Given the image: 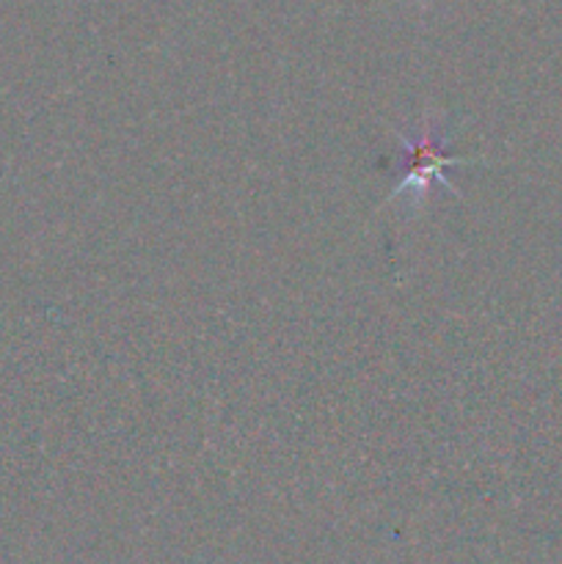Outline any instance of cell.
I'll list each match as a JSON object with an SVG mask.
<instances>
[{"label": "cell", "instance_id": "6da1fadb", "mask_svg": "<svg viewBox=\"0 0 562 564\" xmlns=\"http://www.w3.org/2000/svg\"><path fill=\"white\" fill-rule=\"evenodd\" d=\"M397 141L402 149V163H400V185L391 191L389 202H395L397 196H402L406 191L419 193V198L428 193L430 185H441L452 193V196H461L455 185L446 180L444 169L446 165H468L474 160L468 158H452L446 154V132H441V127L433 119L422 121V130L419 135H402L400 130H395Z\"/></svg>", "mask_w": 562, "mask_h": 564}]
</instances>
